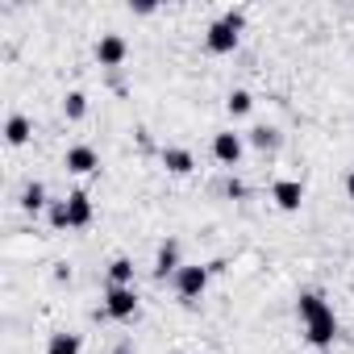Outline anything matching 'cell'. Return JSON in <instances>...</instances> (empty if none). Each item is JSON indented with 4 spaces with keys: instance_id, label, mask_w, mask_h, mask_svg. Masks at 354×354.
<instances>
[{
    "instance_id": "12",
    "label": "cell",
    "mask_w": 354,
    "mask_h": 354,
    "mask_svg": "<svg viewBox=\"0 0 354 354\" xmlns=\"http://www.w3.org/2000/svg\"><path fill=\"white\" fill-rule=\"evenodd\" d=\"M30 133H34V125H30L26 113H13V117L5 121V142H9V146H26Z\"/></svg>"
},
{
    "instance_id": "8",
    "label": "cell",
    "mask_w": 354,
    "mask_h": 354,
    "mask_svg": "<svg viewBox=\"0 0 354 354\" xmlns=\"http://www.w3.org/2000/svg\"><path fill=\"white\" fill-rule=\"evenodd\" d=\"M271 201H275L283 213H296V209L304 205V184H300V180H279V184L271 188Z\"/></svg>"
},
{
    "instance_id": "13",
    "label": "cell",
    "mask_w": 354,
    "mask_h": 354,
    "mask_svg": "<svg viewBox=\"0 0 354 354\" xmlns=\"http://www.w3.org/2000/svg\"><path fill=\"white\" fill-rule=\"evenodd\" d=\"M80 350H84V346H80V333L59 329V333L46 337V354H80Z\"/></svg>"
},
{
    "instance_id": "20",
    "label": "cell",
    "mask_w": 354,
    "mask_h": 354,
    "mask_svg": "<svg viewBox=\"0 0 354 354\" xmlns=\"http://www.w3.org/2000/svg\"><path fill=\"white\" fill-rule=\"evenodd\" d=\"M225 192H230V196H246V184H238V180H230V184H225Z\"/></svg>"
},
{
    "instance_id": "2",
    "label": "cell",
    "mask_w": 354,
    "mask_h": 354,
    "mask_svg": "<svg viewBox=\"0 0 354 354\" xmlns=\"http://www.w3.org/2000/svg\"><path fill=\"white\" fill-rule=\"evenodd\" d=\"M242 26H246V17H242L238 9H234V13H225L221 21H213V26H209V34H205V46H209V55H230V50H238Z\"/></svg>"
},
{
    "instance_id": "22",
    "label": "cell",
    "mask_w": 354,
    "mask_h": 354,
    "mask_svg": "<svg viewBox=\"0 0 354 354\" xmlns=\"http://www.w3.org/2000/svg\"><path fill=\"white\" fill-rule=\"evenodd\" d=\"M346 196H350V205H354V171L346 175Z\"/></svg>"
},
{
    "instance_id": "18",
    "label": "cell",
    "mask_w": 354,
    "mask_h": 354,
    "mask_svg": "<svg viewBox=\"0 0 354 354\" xmlns=\"http://www.w3.org/2000/svg\"><path fill=\"white\" fill-rule=\"evenodd\" d=\"M250 104H254V96H250L246 88H234V92H230V100H225V109H230L234 117H242V113H250Z\"/></svg>"
},
{
    "instance_id": "1",
    "label": "cell",
    "mask_w": 354,
    "mask_h": 354,
    "mask_svg": "<svg viewBox=\"0 0 354 354\" xmlns=\"http://www.w3.org/2000/svg\"><path fill=\"white\" fill-rule=\"evenodd\" d=\"M296 313H300V321H304V337H308L317 350L333 346V337H337V317H333V308L325 304L321 292H300Z\"/></svg>"
},
{
    "instance_id": "10",
    "label": "cell",
    "mask_w": 354,
    "mask_h": 354,
    "mask_svg": "<svg viewBox=\"0 0 354 354\" xmlns=\"http://www.w3.org/2000/svg\"><path fill=\"white\" fill-rule=\"evenodd\" d=\"M162 167L171 171V175H188L192 167H196V158H192V150H184V146H162Z\"/></svg>"
},
{
    "instance_id": "9",
    "label": "cell",
    "mask_w": 354,
    "mask_h": 354,
    "mask_svg": "<svg viewBox=\"0 0 354 354\" xmlns=\"http://www.w3.org/2000/svg\"><path fill=\"white\" fill-rule=\"evenodd\" d=\"M63 167H67L71 175H92V171L100 167V158H96V150H92V146H84V142H80V146H71V150H67Z\"/></svg>"
},
{
    "instance_id": "14",
    "label": "cell",
    "mask_w": 354,
    "mask_h": 354,
    "mask_svg": "<svg viewBox=\"0 0 354 354\" xmlns=\"http://www.w3.org/2000/svg\"><path fill=\"white\" fill-rule=\"evenodd\" d=\"M246 142H250L254 150H275V146H279V129H275V125H254V129L246 133Z\"/></svg>"
},
{
    "instance_id": "16",
    "label": "cell",
    "mask_w": 354,
    "mask_h": 354,
    "mask_svg": "<svg viewBox=\"0 0 354 354\" xmlns=\"http://www.w3.org/2000/svg\"><path fill=\"white\" fill-rule=\"evenodd\" d=\"M109 288H133V263L129 259H113L109 263Z\"/></svg>"
},
{
    "instance_id": "7",
    "label": "cell",
    "mask_w": 354,
    "mask_h": 354,
    "mask_svg": "<svg viewBox=\"0 0 354 354\" xmlns=\"http://www.w3.org/2000/svg\"><path fill=\"white\" fill-rule=\"evenodd\" d=\"M180 242H175V238H167L162 246H158V254H154V279L162 283V279H175V275H180Z\"/></svg>"
},
{
    "instance_id": "5",
    "label": "cell",
    "mask_w": 354,
    "mask_h": 354,
    "mask_svg": "<svg viewBox=\"0 0 354 354\" xmlns=\"http://www.w3.org/2000/svg\"><path fill=\"white\" fill-rule=\"evenodd\" d=\"M125 59H129V42H125L121 34H100V42H96V63L109 67V71H117Z\"/></svg>"
},
{
    "instance_id": "23",
    "label": "cell",
    "mask_w": 354,
    "mask_h": 354,
    "mask_svg": "<svg viewBox=\"0 0 354 354\" xmlns=\"http://www.w3.org/2000/svg\"><path fill=\"white\" fill-rule=\"evenodd\" d=\"M113 354H129V346H117V350H113Z\"/></svg>"
},
{
    "instance_id": "21",
    "label": "cell",
    "mask_w": 354,
    "mask_h": 354,
    "mask_svg": "<svg viewBox=\"0 0 354 354\" xmlns=\"http://www.w3.org/2000/svg\"><path fill=\"white\" fill-rule=\"evenodd\" d=\"M55 279H59V283H67V279H71V267H67V263H59V267H55Z\"/></svg>"
},
{
    "instance_id": "19",
    "label": "cell",
    "mask_w": 354,
    "mask_h": 354,
    "mask_svg": "<svg viewBox=\"0 0 354 354\" xmlns=\"http://www.w3.org/2000/svg\"><path fill=\"white\" fill-rule=\"evenodd\" d=\"M50 225H55V230H71V217H67V201H55V205H50Z\"/></svg>"
},
{
    "instance_id": "17",
    "label": "cell",
    "mask_w": 354,
    "mask_h": 354,
    "mask_svg": "<svg viewBox=\"0 0 354 354\" xmlns=\"http://www.w3.org/2000/svg\"><path fill=\"white\" fill-rule=\"evenodd\" d=\"M63 113H67L71 121H80V117L88 113V96H84L80 88H75V92H67V96H63Z\"/></svg>"
},
{
    "instance_id": "4",
    "label": "cell",
    "mask_w": 354,
    "mask_h": 354,
    "mask_svg": "<svg viewBox=\"0 0 354 354\" xmlns=\"http://www.w3.org/2000/svg\"><path fill=\"white\" fill-rule=\"evenodd\" d=\"M104 317H113V321H133V317H138V292H133V288H109V292H104Z\"/></svg>"
},
{
    "instance_id": "6",
    "label": "cell",
    "mask_w": 354,
    "mask_h": 354,
    "mask_svg": "<svg viewBox=\"0 0 354 354\" xmlns=\"http://www.w3.org/2000/svg\"><path fill=\"white\" fill-rule=\"evenodd\" d=\"M242 150H246V138L234 133V129H225V133L213 138V158H217L221 167H238V162H242Z\"/></svg>"
},
{
    "instance_id": "3",
    "label": "cell",
    "mask_w": 354,
    "mask_h": 354,
    "mask_svg": "<svg viewBox=\"0 0 354 354\" xmlns=\"http://www.w3.org/2000/svg\"><path fill=\"white\" fill-rule=\"evenodd\" d=\"M209 275H213V267H205V263H184L180 275H175L171 283H175V292H180L184 300H201L205 288H209Z\"/></svg>"
},
{
    "instance_id": "11",
    "label": "cell",
    "mask_w": 354,
    "mask_h": 354,
    "mask_svg": "<svg viewBox=\"0 0 354 354\" xmlns=\"http://www.w3.org/2000/svg\"><path fill=\"white\" fill-rule=\"evenodd\" d=\"M67 217H71V230L92 225V201H88V192H71L67 196Z\"/></svg>"
},
{
    "instance_id": "15",
    "label": "cell",
    "mask_w": 354,
    "mask_h": 354,
    "mask_svg": "<svg viewBox=\"0 0 354 354\" xmlns=\"http://www.w3.org/2000/svg\"><path fill=\"white\" fill-rule=\"evenodd\" d=\"M46 205H50V201H46V188H42L38 180L21 188V209H26V213H42Z\"/></svg>"
}]
</instances>
